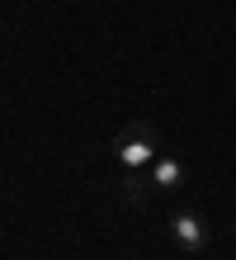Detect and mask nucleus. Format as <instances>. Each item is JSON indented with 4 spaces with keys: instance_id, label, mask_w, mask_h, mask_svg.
<instances>
[{
    "instance_id": "7ed1b4c3",
    "label": "nucleus",
    "mask_w": 236,
    "mask_h": 260,
    "mask_svg": "<svg viewBox=\"0 0 236 260\" xmlns=\"http://www.w3.org/2000/svg\"><path fill=\"white\" fill-rule=\"evenodd\" d=\"M147 175H151L156 189H180V185H184V161H180V156H156Z\"/></svg>"
},
{
    "instance_id": "f03ea898",
    "label": "nucleus",
    "mask_w": 236,
    "mask_h": 260,
    "mask_svg": "<svg viewBox=\"0 0 236 260\" xmlns=\"http://www.w3.org/2000/svg\"><path fill=\"white\" fill-rule=\"evenodd\" d=\"M170 237H175L189 255H198L203 246H208V227H203V218H198V213H189V208L170 213Z\"/></svg>"
},
{
    "instance_id": "20e7f679",
    "label": "nucleus",
    "mask_w": 236,
    "mask_h": 260,
    "mask_svg": "<svg viewBox=\"0 0 236 260\" xmlns=\"http://www.w3.org/2000/svg\"><path fill=\"white\" fill-rule=\"evenodd\" d=\"M118 189H123V204L142 208V204H147V194H151L156 185H151V175H147V171H128V175H123V185H118Z\"/></svg>"
},
{
    "instance_id": "f257e3e1",
    "label": "nucleus",
    "mask_w": 236,
    "mask_h": 260,
    "mask_svg": "<svg viewBox=\"0 0 236 260\" xmlns=\"http://www.w3.org/2000/svg\"><path fill=\"white\" fill-rule=\"evenodd\" d=\"M114 151H118V161H123V171H151V161L161 156V137H156V128L151 123H128L118 133V142H114Z\"/></svg>"
}]
</instances>
